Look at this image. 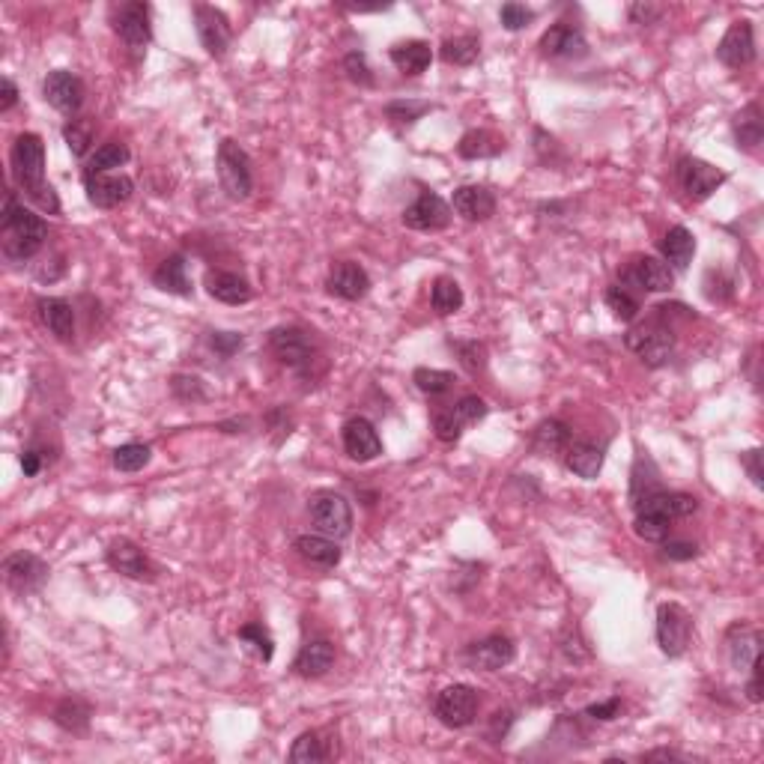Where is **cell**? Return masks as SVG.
<instances>
[{"mask_svg":"<svg viewBox=\"0 0 764 764\" xmlns=\"http://www.w3.org/2000/svg\"><path fill=\"white\" fill-rule=\"evenodd\" d=\"M9 165H12V180L24 197H30L39 209H45L51 215L60 212L57 191L45 183V144L39 135L21 132L12 144Z\"/></svg>","mask_w":764,"mask_h":764,"instance_id":"6da1fadb","label":"cell"},{"mask_svg":"<svg viewBox=\"0 0 764 764\" xmlns=\"http://www.w3.org/2000/svg\"><path fill=\"white\" fill-rule=\"evenodd\" d=\"M48 239L45 221L27 209L15 194H6L3 212H0V248L9 263H24L42 251Z\"/></svg>","mask_w":764,"mask_h":764,"instance_id":"7a4b0ae2","label":"cell"},{"mask_svg":"<svg viewBox=\"0 0 764 764\" xmlns=\"http://www.w3.org/2000/svg\"><path fill=\"white\" fill-rule=\"evenodd\" d=\"M215 168H218L221 191H224L230 200H248V197H251V191H254L251 159H248V153H245L233 138H224V141L218 144Z\"/></svg>","mask_w":764,"mask_h":764,"instance_id":"3957f363","label":"cell"},{"mask_svg":"<svg viewBox=\"0 0 764 764\" xmlns=\"http://www.w3.org/2000/svg\"><path fill=\"white\" fill-rule=\"evenodd\" d=\"M624 344H627V350L636 353L639 362L648 365V368H663V365H669V359L675 356V332L663 323L660 314H657V320L630 329L627 338H624Z\"/></svg>","mask_w":764,"mask_h":764,"instance_id":"277c9868","label":"cell"},{"mask_svg":"<svg viewBox=\"0 0 764 764\" xmlns=\"http://www.w3.org/2000/svg\"><path fill=\"white\" fill-rule=\"evenodd\" d=\"M308 514H311L314 529H317L320 535H326V538L344 541V538H350V532H353V508H350V502H347L341 493L323 490V493L311 496Z\"/></svg>","mask_w":764,"mask_h":764,"instance_id":"5b68a950","label":"cell"},{"mask_svg":"<svg viewBox=\"0 0 764 764\" xmlns=\"http://www.w3.org/2000/svg\"><path fill=\"white\" fill-rule=\"evenodd\" d=\"M621 287L639 290V293H669L675 287V272L669 269V263L663 257L639 254L621 272Z\"/></svg>","mask_w":764,"mask_h":764,"instance_id":"8992f818","label":"cell"},{"mask_svg":"<svg viewBox=\"0 0 764 764\" xmlns=\"http://www.w3.org/2000/svg\"><path fill=\"white\" fill-rule=\"evenodd\" d=\"M478 690L469 684H451L445 690H439L436 702H433V714L442 726L448 729H466L475 723L478 717Z\"/></svg>","mask_w":764,"mask_h":764,"instance_id":"52a82bcc","label":"cell"},{"mask_svg":"<svg viewBox=\"0 0 764 764\" xmlns=\"http://www.w3.org/2000/svg\"><path fill=\"white\" fill-rule=\"evenodd\" d=\"M487 412H490V406H487V400H484V397H478V394H466V397H460L451 409H442V412H436V415H433L436 439H439V442H457V439L466 433V427H472V424L484 421V418H487Z\"/></svg>","mask_w":764,"mask_h":764,"instance_id":"ba28073f","label":"cell"},{"mask_svg":"<svg viewBox=\"0 0 764 764\" xmlns=\"http://www.w3.org/2000/svg\"><path fill=\"white\" fill-rule=\"evenodd\" d=\"M269 350L275 353V359L293 371H308L317 362V347L314 338L299 329V326H281L269 332Z\"/></svg>","mask_w":764,"mask_h":764,"instance_id":"9c48e42d","label":"cell"},{"mask_svg":"<svg viewBox=\"0 0 764 764\" xmlns=\"http://www.w3.org/2000/svg\"><path fill=\"white\" fill-rule=\"evenodd\" d=\"M693 636V618L681 603L657 606V645L666 657H684Z\"/></svg>","mask_w":764,"mask_h":764,"instance_id":"30bf717a","label":"cell"},{"mask_svg":"<svg viewBox=\"0 0 764 764\" xmlns=\"http://www.w3.org/2000/svg\"><path fill=\"white\" fill-rule=\"evenodd\" d=\"M48 573H51L48 565L36 553H27V550H18L3 559V582L18 597L42 591V585L48 582Z\"/></svg>","mask_w":764,"mask_h":764,"instance_id":"8fae6325","label":"cell"},{"mask_svg":"<svg viewBox=\"0 0 764 764\" xmlns=\"http://www.w3.org/2000/svg\"><path fill=\"white\" fill-rule=\"evenodd\" d=\"M194 30H197V39H200V45L209 57L221 60L227 54L233 30H230V21L221 9H215L209 3H197L194 6Z\"/></svg>","mask_w":764,"mask_h":764,"instance_id":"7c38bea8","label":"cell"},{"mask_svg":"<svg viewBox=\"0 0 764 764\" xmlns=\"http://www.w3.org/2000/svg\"><path fill=\"white\" fill-rule=\"evenodd\" d=\"M451 203H445L436 191H421L406 209H403V224L409 230H421V233H436L445 230L451 224Z\"/></svg>","mask_w":764,"mask_h":764,"instance_id":"4fadbf2b","label":"cell"},{"mask_svg":"<svg viewBox=\"0 0 764 764\" xmlns=\"http://www.w3.org/2000/svg\"><path fill=\"white\" fill-rule=\"evenodd\" d=\"M42 99H45L54 111H60V114H66V117L72 120V117L81 111V105H84V81H81L75 72L54 69V72H48L45 81H42Z\"/></svg>","mask_w":764,"mask_h":764,"instance_id":"5bb4252c","label":"cell"},{"mask_svg":"<svg viewBox=\"0 0 764 764\" xmlns=\"http://www.w3.org/2000/svg\"><path fill=\"white\" fill-rule=\"evenodd\" d=\"M678 183H681V189H684V194L690 200L702 203V200H708L714 191L726 183V174L720 168H714L711 162H705V159L684 156L678 162Z\"/></svg>","mask_w":764,"mask_h":764,"instance_id":"9a60e30c","label":"cell"},{"mask_svg":"<svg viewBox=\"0 0 764 764\" xmlns=\"http://www.w3.org/2000/svg\"><path fill=\"white\" fill-rule=\"evenodd\" d=\"M105 562L120 573V576H129V579H138V582H153L159 568L153 565V559L129 538H117L108 544L105 550Z\"/></svg>","mask_w":764,"mask_h":764,"instance_id":"2e32d148","label":"cell"},{"mask_svg":"<svg viewBox=\"0 0 764 764\" xmlns=\"http://www.w3.org/2000/svg\"><path fill=\"white\" fill-rule=\"evenodd\" d=\"M717 60L729 69H744L756 60V33H753V21L741 18L735 21L726 36L717 42Z\"/></svg>","mask_w":764,"mask_h":764,"instance_id":"e0dca14e","label":"cell"},{"mask_svg":"<svg viewBox=\"0 0 764 764\" xmlns=\"http://www.w3.org/2000/svg\"><path fill=\"white\" fill-rule=\"evenodd\" d=\"M517 657V645L511 636H487L481 642H472L466 651H463V660L472 666V669H481V672H499L505 666H511Z\"/></svg>","mask_w":764,"mask_h":764,"instance_id":"ac0fdd59","label":"cell"},{"mask_svg":"<svg viewBox=\"0 0 764 764\" xmlns=\"http://www.w3.org/2000/svg\"><path fill=\"white\" fill-rule=\"evenodd\" d=\"M84 191L96 209H117L135 194V183L126 174H84Z\"/></svg>","mask_w":764,"mask_h":764,"instance_id":"d6986e66","label":"cell"},{"mask_svg":"<svg viewBox=\"0 0 764 764\" xmlns=\"http://www.w3.org/2000/svg\"><path fill=\"white\" fill-rule=\"evenodd\" d=\"M114 33L135 51L153 42V21L147 3H123L114 15Z\"/></svg>","mask_w":764,"mask_h":764,"instance_id":"ffe728a7","label":"cell"},{"mask_svg":"<svg viewBox=\"0 0 764 764\" xmlns=\"http://www.w3.org/2000/svg\"><path fill=\"white\" fill-rule=\"evenodd\" d=\"M326 290L344 302H359L371 293V275L365 272V266H359L356 260H338L329 269L326 278Z\"/></svg>","mask_w":764,"mask_h":764,"instance_id":"44dd1931","label":"cell"},{"mask_svg":"<svg viewBox=\"0 0 764 764\" xmlns=\"http://www.w3.org/2000/svg\"><path fill=\"white\" fill-rule=\"evenodd\" d=\"M726 657L735 672H750L753 663L762 657V630L744 621L732 624L726 630Z\"/></svg>","mask_w":764,"mask_h":764,"instance_id":"7402d4cb","label":"cell"},{"mask_svg":"<svg viewBox=\"0 0 764 764\" xmlns=\"http://www.w3.org/2000/svg\"><path fill=\"white\" fill-rule=\"evenodd\" d=\"M341 436H344V451H347V457L356 460V463H371V460H377L382 454L380 433H377L374 421L365 418V415L350 418V421L344 424V433H341Z\"/></svg>","mask_w":764,"mask_h":764,"instance_id":"603a6c76","label":"cell"},{"mask_svg":"<svg viewBox=\"0 0 764 764\" xmlns=\"http://www.w3.org/2000/svg\"><path fill=\"white\" fill-rule=\"evenodd\" d=\"M538 48H541V54L550 57V60H579V57L588 54V39H585V33H582L579 27L559 21V24H553V27L541 36Z\"/></svg>","mask_w":764,"mask_h":764,"instance_id":"cb8c5ba5","label":"cell"},{"mask_svg":"<svg viewBox=\"0 0 764 764\" xmlns=\"http://www.w3.org/2000/svg\"><path fill=\"white\" fill-rule=\"evenodd\" d=\"M36 317L60 344H69L75 338V308H72V302L57 299V296H42L36 302Z\"/></svg>","mask_w":764,"mask_h":764,"instance_id":"d4e9b609","label":"cell"},{"mask_svg":"<svg viewBox=\"0 0 764 764\" xmlns=\"http://www.w3.org/2000/svg\"><path fill=\"white\" fill-rule=\"evenodd\" d=\"M203 287L212 299H218L224 305H248L254 299V287L242 275L224 272V269H209L203 278Z\"/></svg>","mask_w":764,"mask_h":764,"instance_id":"484cf974","label":"cell"},{"mask_svg":"<svg viewBox=\"0 0 764 764\" xmlns=\"http://www.w3.org/2000/svg\"><path fill=\"white\" fill-rule=\"evenodd\" d=\"M451 209L463 221H487L496 215V194L487 186H460V189H454Z\"/></svg>","mask_w":764,"mask_h":764,"instance_id":"4316f807","label":"cell"},{"mask_svg":"<svg viewBox=\"0 0 764 764\" xmlns=\"http://www.w3.org/2000/svg\"><path fill=\"white\" fill-rule=\"evenodd\" d=\"M293 550L302 562L314 565V568H335L341 565V547L335 538H326V535H299L293 541Z\"/></svg>","mask_w":764,"mask_h":764,"instance_id":"83f0119b","label":"cell"},{"mask_svg":"<svg viewBox=\"0 0 764 764\" xmlns=\"http://www.w3.org/2000/svg\"><path fill=\"white\" fill-rule=\"evenodd\" d=\"M332 666H335V645L329 639L305 642L293 663L296 675H302V678H323Z\"/></svg>","mask_w":764,"mask_h":764,"instance_id":"f1b7e54d","label":"cell"},{"mask_svg":"<svg viewBox=\"0 0 764 764\" xmlns=\"http://www.w3.org/2000/svg\"><path fill=\"white\" fill-rule=\"evenodd\" d=\"M388 57H391V63L403 72V75H421V72H427L430 69V63H433V48H430V42H424V39H406V42H394L391 45V51H388Z\"/></svg>","mask_w":764,"mask_h":764,"instance_id":"f546056e","label":"cell"},{"mask_svg":"<svg viewBox=\"0 0 764 764\" xmlns=\"http://www.w3.org/2000/svg\"><path fill=\"white\" fill-rule=\"evenodd\" d=\"M153 284H156L162 293H171V296H183V299H189L191 293H194V287H191L189 263H186V257H183V254H171V257H165V260L159 263V269L153 272Z\"/></svg>","mask_w":764,"mask_h":764,"instance_id":"4dcf8cb0","label":"cell"},{"mask_svg":"<svg viewBox=\"0 0 764 764\" xmlns=\"http://www.w3.org/2000/svg\"><path fill=\"white\" fill-rule=\"evenodd\" d=\"M508 144L499 132L493 129H472L460 138L457 144V156L466 162H478V159H496L499 153H505Z\"/></svg>","mask_w":764,"mask_h":764,"instance_id":"1f68e13d","label":"cell"},{"mask_svg":"<svg viewBox=\"0 0 764 764\" xmlns=\"http://www.w3.org/2000/svg\"><path fill=\"white\" fill-rule=\"evenodd\" d=\"M660 254H663V260L669 263V269L675 272H687V266H690V260H693V254H696V236L687 230V227H681V224H675V227H669L666 230V236L660 239Z\"/></svg>","mask_w":764,"mask_h":764,"instance_id":"d6a6232c","label":"cell"},{"mask_svg":"<svg viewBox=\"0 0 764 764\" xmlns=\"http://www.w3.org/2000/svg\"><path fill=\"white\" fill-rule=\"evenodd\" d=\"M565 466L571 469L576 478L582 481H594L603 469V448L591 445V442H571L565 448Z\"/></svg>","mask_w":764,"mask_h":764,"instance_id":"836d02e7","label":"cell"},{"mask_svg":"<svg viewBox=\"0 0 764 764\" xmlns=\"http://www.w3.org/2000/svg\"><path fill=\"white\" fill-rule=\"evenodd\" d=\"M90 717H93V708H90L81 696H66V699H60L57 708H54V714H51V720H54L63 732H69V735H87Z\"/></svg>","mask_w":764,"mask_h":764,"instance_id":"e575fe53","label":"cell"},{"mask_svg":"<svg viewBox=\"0 0 764 764\" xmlns=\"http://www.w3.org/2000/svg\"><path fill=\"white\" fill-rule=\"evenodd\" d=\"M732 132H735V141H738L741 150H747V153L759 150V144H762L764 138V120L759 102H750L747 108H741V111L735 114Z\"/></svg>","mask_w":764,"mask_h":764,"instance_id":"d590c367","label":"cell"},{"mask_svg":"<svg viewBox=\"0 0 764 764\" xmlns=\"http://www.w3.org/2000/svg\"><path fill=\"white\" fill-rule=\"evenodd\" d=\"M657 490H663L660 472H657V466H654V460L648 454H639L636 463H633V475H630V502H633V508L642 505Z\"/></svg>","mask_w":764,"mask_h":764,"instance_id":"8d00e7d4","label":"cell"},{"mask_svg":"<svg viewBox=\"0 0 764 764\" xmlns=\"http://www.w3.org/2000/svg\"><path fill=\"white\" fill-rule=\"evenodd\" d=\"M481 54V39L475 33H463V36H451L442 42L439 57L448 66H472Z\"/></svg>","mask_w":764,"mask_h":764,"instance_id":"74e56055","label":"cell"},{"mask_svg":"<svg viewBox=\"0 0 764 764\" xmlns=\"http://www.w3.org/2000/svg\"><path fill=\"white\" fill-rule=\"evenodd\" d=\"M129 159H132V153H129V147H126L123 141H108V144H102V147L87 159L84 174H114L117 168L129 165Z\"/></svg>","mask_w":764,"mask_h":764,"instance_id":"f35d334b","label":"cell"},{"mask_svg":"<svg viewBox=\"0 0 764 764\" xmlns=\"http://www.w3.org/2000/svg\"><path fill=\"white\" fill-rule=\"evenodd\" d=\"M466 296H463V287L454 281V278H436L433 281V290H430V305L439 317H451L463 308Z\"/></svg>","mask_w":764,"mask_h":764,"instance_id":"ab89813d","label":"cell"},{"mask_svg":"<svg viewBox=\"0 0 764 764\" xmlns=\"http://www.w3.org/2000/svg\"><path fill=\"white\" fill-rule=\"evenodd\" d=\"M571 445V427L559 418H547L535 430V451L550 454V451H565Z\"/></svg>","mask_w":764,"mask_h":764,"instance_id":"60d3db41","label":"cell"},{"mask_svg":"<svg viewBox=\"0 0 764 764\" xmlns=\"http://www.w3.org/2000/svg\"><path fill=\"white\" fill-rule=\"evenodd\" d=\"M603 302L612 311V317L621 320V323H633L639 317V299L630 290H624L621 284H609L606 293H603Z\"/></svg>","mask_w":764,"mask_h":764,"instance_id":"b9f144b4","label":"cell"},{"mask_svg":"<svg viewBox=\"0 0 764 764\" xmlns=\"http://www.w3.org/2000/svg\"><path fill=\"white\" fill-rule=\"evenodd\" d=\"M150 460H153V448L144 442H126V445L114 448V454H111V463L120 472H141L144 466H150Z\"/></svg>","mask_w":764,"mask_h":764,"instance_id":"7bdbcfd3","label":"cell"},{"mask_svg":"<svg viewBox=\"0 0 764 764\" xmlns=\"http://www.w3.org/2000/svg\"><path fill=\"white\" fill-rule=\"evenodd\" d=\"M430 111H433V105L430 102H418V99H394V102L385 105V117L394 126H412V123H418Z\"/></svg>","mask_w":764,"mask_h":764,"instance_id":"ee69618b","label":"cell"},{"mask_svg":"<svg viewBox=\"0 0 764 764\" xmlns=\"http://www.w3.org/2000/svg\"><path fill=\"white\" fill-rule=\"evenodd\" d=\"M239 639H242L263 663H269V660L275 657V639H272V633H269L260 621H251V624L239 627Z\"/></svg>","mask_w":764,"mask_h":764,"instance_id":"f6af8a7d","label":"cell"},{"mask_svg":"<svg viewBox=\"0 0 764 764\" xmlns=\"http://www.w3.org/2000/svg\"><path fill=\"white\" fill-rule=\"evenodd\" d=\"M63 141H66V147H69V153H72L75 159H84L87 150H90V144H93V123H90V120H81V117L69 120V123L63 126Z\"/></svg>","mask_w":764,"mask_h":764,"instance_id":"bcb514c9","label":"cell"},{"mask_svg":"<svg viewBox=\"0 0 764 764\" xmlns=\"http://www.w3.org/2000/svg\"><path fill=\"white\" fill-rule=\"evenodd\" d=\"M448 347L460 356V365H463L472 377H478V374L487 371V347H484L481 341H448Z\"/></svg>","mask_w":764,"mask_h":764,"instance_id":"7dc6e473","label":"cell"},{"mask_svg":"<svg viewBox=\"0 0 764 764\" xmlns=\"http://www.w3.org/2000/svg\"><path fill=\"white\" fill-rule=\"evenodd\" d=\"M329 753L320 741L317 732H305L293 741V750H290V762L296 764H314V762H326Z\"/></svg>","mask_w":764,"mask_h":764,"instance_id":"c3c4849f","label":"cell"},{"mask_svg":"<svg viewBox=\"0 0 764 764\" xmlns=\"http://www.w3.org/2000/svg\"><path fill=\"white\" fill-rule=\"evenodd\" d=\"M412 380L430 397H439V394H445V391H451L457 385V377L451 371H436V368H418L412 374Z\"/></svg>","mask_w":764,"mask_h":764,"instance_id":"681fc988","label":"cell"},{"mask_svg":"<svg viewBox=\"0 0 764 764\" xmlns=\"http://www.w3.org/2000/svg\"><path fill=\"white\" fill-rule=\"evenodd\" d=\"M633 532H636V538H642L648 544H663L672 532V523H666L660 517H651V514H636Z\"/></svg>","mask_w":764,"mask_h":764,"instance_id":"f907efd6","label":"cell"},{"mask_svg":"<svg viewBox=\"0 0 764 764\" xmlns=\"http://www.w3.org/2000/svg\"><path fill=\"white\" fill-rule=\"evenodd\" d=\"M344 72L353 84L359 87H374V69L368 63V54L365 51H350L344 57Z\"/></svg>","mask_w":764,"mask_h":764,"instance_id":"816d5d0a","label":"cell"},{"mask_svg":"<svg viewBox=\"0 0 764 764\" xmlns=\"http://www.w3.org/2000/svg\"><path fill=\"white\" fill-rule=\"evenodd\" d=\"M171 391L177 400L183 403H197V400H206V385L200 377H189V374H174L171 377Z\"/></svg>","mask_w":764,"mask_h":764,"instance_id":"f5cc1de1","label":"cell"},{"mask_svg":"<svg viewBox=\"0 0 764 764\" xmlns=\"http://www.w3.org/2000/svg\"><path fill=\"white\" fill-rule=\"evenodd\" d=\"M499 21L505 24V30L517 33V30H523V27H529L535 21V9H529L523 3H505L499 9Z\"/></svg>","mask_w":764,"mask_h":764,"instance_id":"db71d44e","label":"cell"},{"mask_svg":"<svg viewBox=\"0 0 764 764\" xmlns=\"http://www.w3.org/2000/svg\"><path fill=\"white\" fill-rule=\"evenodd\" d=\"M245 338L239 332H209V347L221 356V359H230L242 350Z\"/></svg>","mask_w":764,"mask_h":764,"instance_id":"11a10c76","label":"cell"},{"mask_svg":"<svg viewBox=\"0 0 764 764\" xmlns=\"http://www.w3.org/2000/svg\"><path fill=\"white\" fill-rule=\"evenodd\" d=\"M663 559H669V562H693V559H699V547L690 544V541L666 538L663 541Z\"/></svg>","mask_w":764,"mask_h":764,"instance_id":"9f6ffc18","label":"cell"},{"mask_svg":"<svg viewBox=\"0 0 764 764\" xmlns=\"http://www.w3.org/2000/svg\"><path fill=\"white\" fill-rule=\"evenodd\" d=\"M621 714V699L618 696H609L606 702H597V705H588L585 708V717L591 720H600V723H609Z\"/></svg>","mask_w":764,"mask_h":764,"instance_id":"6f0895ef","label":"cell"},{"mask_svg":"<svg viewBox=\"0 0 764 764\" xmlns=\"http://www.w3.org/2000/svg\"><path fill=\"white\" fill-rule=\"evenodd\" d=\"M627 15H630L633 24H654L663 15V6H657V3H630Z\"/></svg>","mask_w":764,"mask_h":764,"instance_id":"680465c9","label":"cell"},{"mask_svg":"<svg viewBox=\"0 0 764 764\" xmlns=\"http://www.w3.org/2000/svg\"><path fill=\"white\" fill-rule=\"evenodd\" d=\"M511 723H514V714H511L508 708H505V711H496V714L490 717V732H487V738H490L493 744L505 741V738H508Z\"/></svg>","mask_w":764,"mask_h":764,"instance_id":"91938a15","label":"cell"},{"mask_svg":"<svg viewBox=\"0 0 764 764\" xmlns=\"http://www.w3.org/2000/svg\"><path fill=\"white\" fill-rule=\"evenodd\" d=\"M741 466L747 469V475H750V481L762 490L764 487V478H762V451L759 448H753V451H744L741 454Z\"/></svg>","mask_w":764,"mask_h":764,"instance_id":"94428289","label":"cell"},{"mask_svg":"<svg viewBox=\"0 0 764 764\" xmlns=\"http://www.w3.org/2000/svg\"><path fill=\"white\" fill-rule=\"evenodd\" d=\"M45 463H48V457H45L39 448H27V451L21 454V469H24L27 478H36V475L42 472Z\"/></svg>","mask_w":764,"mask_h":764,"instance_id":"6125c7cd","label":"cell"},{"mask_svg":"<svg viewBox=\"0 0 764 764\" xmlns=\"http://www.w3.org/2000/svg\"><path fill=\"white\" fill-rule=\"evenodd\" d=\"M15 105H18V87H15L12 78H3L0 81V114L12 111Z\"/></svg>","mask_w":764,"mask_h":764,"instance_id":"be15d7a7","label":"cell"},{"mask_svg":"<svg viewBox=\"0 0 764 764\" xmlns=\"http://www.w3.org/2000/svg\"><path fill=\"white\" fill-rule=\"evenodd\" d=\"M747 699L753 702V705H759L762 702V657L753 663V669H750V684H747Z\"/></svg>","mask_w":764,"mask_h":764,"instance_id":"e7e4bbea","label":"cell"},{"mask_svg":"<svg viewBox=\"0 0 764 764\" xmlns=\"http://www.w3.org/2000/svg\"><path fill=\"white\" fill-rule=\"evenodd\" d=\"M642 759H645V762H657V759H666V762H681L684 756H681V753H675V750H654V753H645Z\"/></svg>","mask_w":764,"mask_h":764,"instance_id":"03108f58","label":"cell"}]
</instances>
